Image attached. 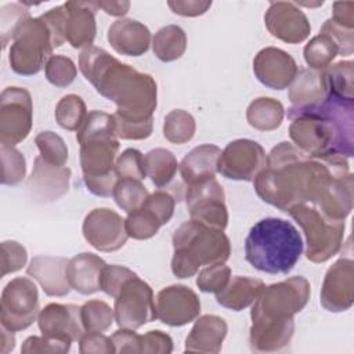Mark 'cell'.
I'll return each instance as SVG.
<instances>
[{
  "label": "cell",
  "instance_id": "6da1fadb",
  "mask_svg": "<svg viewBox=\"0 0 354 354\" xmlns=\"http://www.w3.org/2000/svg\"><path fill=\"white\" fill-rule=\"evenodd\" d=\"M79 68L98 94L116 104L112 118L118 138L145 140L152 134L158 87L151 75L94 46L80 53Z\"/></svg>",
  "mask_w": 354,
  "mask_h": 354
},
{
  "label": "cell",
  "instance_id": "7a4b0ae2",
  "mask_svg": "<svg viewBox=\"0 0 354 354\" xmlns=\"http://www.w3.org/2000/svg\"><path fill=\"white\" fill-rule=\"evenodd\" d=\"M348 173L347 158L342 155L311 158L295 144L282 141L268 153L253 185L263 202L288 213L296 205H313L333 176Z\"/></svg>",
  "mask_w": 354,
  "mask_h": 354
},
{
  "label": "cell",
  "instance_id": "3957f363",
  "mask_svg": "<svg viewBox=\"0 0 354 354\" xmlns=\"http://www.w3.org/2000/svg\"><path fill=\"white\" fill-rule=\"evenodd\" d=\"M289 136L311 158L354 155V101L328 97L310 108L288 109Z\"/></svg>",
  "mask_w": 354,
  "mask_h": 354
},
{
  "label": "cell",
  "instance_id": "277c9868",
  "mask_svg": "<svg viewBox=\"0 0 354 354\" xmlns=\"http://www.w3.org/2000/svg\"><path fill=\"white\" fill-rule=\"evenodd\" d=\"M80 145V166L87 189L97 196H111L116 184L115 162L119 140L112 115L102 111L88 112L76 133Z\"/></svg>",
  "mask_w": 354,
  "mask_h": 354
},
{
  "label": "cell",
  "instance_id": "5b68a950",
  "mask_svg": "<svg viewBox=\"0 0 354 354\" xmlns=\"http://www.w3.org/2000/svg\"><path fill=\"white\" fill-rule=\"evenodd\" d=\"M303 253V241L288 220L267 217L257 221L245 239L246 261L267 274H288Z\"/></svg>",
  "mask_w": 354,
  "mask_h": 354
},
{
  "label": "cell",
  "instance_id": "8992f818",
  "mask_svg": "<svg viewBox=\"0 0 354 354\" xmlns=\"http://www.w3.org/2000/svg\"><path fill=\"white\" fill-rule=\"evenodd\" d=\"M171 271L177 278L194 277L202 266L225 263L231 245L223 230L195 220L183 223L173 234Z\"/></svg>",
  "mask_w": 354,
  "mask_h": 354
},
{
  "label": "cell",
  "instance_id": "52a82bcc",
  "mask_svg": "<svg viewBox=\"0 0 354 354\" xmlns=\"http://www.w3.org/2000/svg\"><path fill=\"white\" fill-rule=\"evenodd\" d=\"M310 293V282L301 275L264 286L253 303L252 324L292 321L306 307Z\"/></svg>",
  "mask_w": 354,
  "mask_h": 354
},
{
  "label": "cell",
  "instance_id": "ba28073f",
  "mask_svg": "<svg viewBox=\"0 0 354 354\" xmlns=\"http://www.w3.org/2000/svg\"><path fill=\"white\" fill-rule=\"evenodd\" d=\"M306 235V257L313 263H325L342 249L344 221L324 216L314 205L300 203L288 212Z\"/></svg>",
  "mask_w": 354,
  "mask_h": 354
},
{
  "label": "cell",
  "instance_id": "9c48e42d",
  "mask_svg": "<svg viewBox=\"0 0 354 354\" xmlns=\"http://www.w3.org/2000/svg\"><path fill=\"white\" fill-rule=\"evenodd\" d=\"M53 50V36L47 24L40 17H30L12 39L8 62L15 73L32 76L46 66Z\"/></svg>",
  "mask_w": 354,
  "mask_h": 354
},
{
  "label": "cell",
  "instance_id": "30bf717a",
  "mask_svg": "<svg viewBox=\"0 0 354 354\" xmlns=\"http://www.w3.org/2000/svg\"><path fill=\"white\" fill-rule=\"evenodd\" d=\"M39 292L33 281L25 277L11 279L1 292L0 321L12 332L29 328L39 317Z\"/></svg>",
  "mask_w": 354,
  "mask_h": 354
},
{
  "label": "cell",
  "instance_id": "8fae6325",
  "mask_svg": "<svg viewBox=\"0 0 354 354\" xmlns=\"http://www.w3.org/2000/svg\"><path fill=\"white\" fill-rule=\"evenodd\" d=\"M113 314L119 328L134 330L156 318L153 292L137 274L129 278L115 296Z\"/></svg>",
  "mask_w": 354,
  "mask_h": 354
},
{
  "label": "cell",
  "instance_id": "7c38bea8",
  "mask_svg": "<svg viewBox=\"0 0 354 354\" xmlns=\"http://www.w3.org/2000/svg\"><path fill=\"white\" fill-rule=\"evenodd\" d=\"M33 104L30 93L24 87H6L0 97V142L17 145L32 129Z\"/></svg>",
  "mask_w": 354,
  "mask_h": 354
},
{
  "label": "cell",
  "instance_id": "4fadbf2b",
  "mask_svg": "<svg viewBox=\"0 0 354 354\" xmlns=\"http://www.w3.org/2000/svg\"><path fill=\"white\" fill-rule=\"evenodd\" d=\"M185 203L192 220L217 230H225L228 224L225 195L216 177L187 185Z\"/></svg>",
  "mask_w": 354,
  "mask_h": 354
},
{
  "label": "cell",
  "instance_id": "5bb4252c",
  "mask_svg": "<svg viewBox=\"0 0 354 354\" xmlns=\"http://www.w3.org/2000/svg\"><path fill=\"white\" fill-rule=\"evenodd\" d=\"M267 162L264 148L248 138L234 140L227 144L218 158L217 173L228 180L253 181Z\"/></svg>",
  "mask_w": 354,
  "mask_h": 354
},
{
  "label": "cell",
  "instance_id": "9a60e30c",
  "mask_svg": "<svg viewBox=\"0 0 354 354\" xmlns=\"http://www.w3.org/2000/svg\"><path fill=\"white\" fill-rule=\"evenodd\" d=\"M84 239L100 252H116L127 242L124 218L108 207L93 209L83 221Z\"/></svg>",
  "mask_w": 354,
  "mask_h": 354
},
{
  "label": "cell",
  "instance_id": "2e32d148",
  "mask_svg": "<svg viewBox=\"0 0 354 354\" xmlns=\"http://www.w3.org/2000/svg\"><path fill=\"white\" fill-rule=\"evenodd\" d=\"M156 318L170 326H184L201 314L198 295L185 285H170L156 296Z\"/></svg>",
  "mask_w": 354,
  "mask_h": 354
},
{
  "label": "cell",
  "instance_id": "e0dca14e",
  "mask_svg": "<svg viewBox=\"0 0 354 354\" xmlns=\"http://www.w3.org/2000/svg\"><path fill=\"white\" fill-rule=\"evenodd\" d=\"M264 24L274 37L289 44L304 41L311 32L306 14L292 1H271Z\"/></svg>",
  "mask_w": 354,
  "mask_h": 354
},
{
  "label": "cell",
  "instance_id": "ac0fdd59",
  "mask_svg": "<svg viewBox=\"0 0 354 354\" xmlns=\"http://www.w3.org/2000/svg\"><path fill=\"white\" fill-rule=\"evenodd\" d=\"M354 303V261L351 257H340L326 271L321 304L330 313L348 310Z\"/></svg>",
  "mask_w": 354,
  "mask_h": 354
},
{
  "label": "cell",
  "instance_id": "d6986e66",
  "mask_svg": "<svg viewBox=\"0 0 354 354\" xmlns=\"http://www.w3.org/2000/svg\"><path fill=\"white\" fill-rule=\"evenodd\" d=\"M37 325L44 337L72 343L86 332L82 324L80 307L75 304L50 303L37 317Z\"/></svg>",
  "mask_w": 354,
  "mask_h": 354
},
{
  "label": "cell",
  "instance_id": "ffe728a7",
  "mask_svg": "<svg viewBox=\"0 0 354 354\" xmlns=\"http://www.w3.org/2000/svg\"><path fill=\"white\" fill-rule=\"evenodd\" d=\"M253 72L257 80L272 90H283L293 82L299 72L290 54L277 47L260 50L253 59Z\"/></svg>",
  "mask_w": 354,
  "mask_h": 354
},
{
  "label": "cell",
  "instance_id": "44dd1931",
  "mask_svg": "<svg viewBox=\"0 0 354 354\" xmlns=\"http://www.w3.org/2000/svg\"><path fill=\"white\" fill-rule=\"evenodd\" d=\"M71 169L47 163L40 155L35 159L33 170L28 178V192L37 203H50L62 198L69 189Z\"/></svg>",
  "mask_w": 354,
  "mask_h": 354
},
{
  "label": "cell",
  "instance_id": "7402d4cb",
  "mask_svg": "<svg viewBox=\"0 0 354 354\" xmlns=\"http://www.w3.org/2000/svg\"><path fill=\"white\" fill-rule=\"evenodd\" d=\"M353 199L354 177L348 173L332 177L324 185L313 205L328 218L344 221L353 209Z\"/></svg>",
  "mask_w": 354,
  "mask_h": 354
},
{
  "label": "cell",
  "instance_id": "603a6c76",
  "mask_svg": "<svg viewBox=\"0 0 354 354\" xmlns=\"http://www.w3.org/2000/svg\"><path fill=\"white\" fill-rule=\"evenodd\" d=\"M64 6L66 10V41L73 48L91 47L97 33V1H66Z\"/></svg>",
  "mask_w": 354,
  "mask_h": 354
},
{
  "label": "cell",
  "instance_id": "cb8c5ba5",
  "mask_svg": "<svg viewBox=\"0 0 354 354\" xmlns=\"http://www.w3.org/2000/svg\"><path fill=\"white\" fill-rule=\"evenodd\" d=\"M68 261L65 257L35 256L26 268V274L40 283L47 296L62 297L72 289L66 278Z\"/></svg>",
  "mask_w": 354,
  "mask_h": 354
},
{
  "label": "cell",
  "instance_id": "d4e9b609",
  "mask_svg": "<svg viewBox=\"0 0 354 354\" xmlns=\"http://www.w3.org/2000/svg\"><path fill=\"white\" fill-rule=\"evenodd\" d=\"M152 36L149 29L131 18L115 21L108 29V41L122 55L140 57L149 50Z\"/></svg>",
  "mask_w": 354,
  "mask_h": 354
},
{
  "label": "cell",
  "instance_id": "484cf974",
  "mask_svg": "<svg viewBox=\"0 0 354 354\" xmlns=\"http://www.w3.org/2000/svg\"><path fill=\"white\" fill-rule=\"evenodd\" d=\"M227 322L218 317L206 314L199 317L185 339V351L191 353H220L227 336Z\"/></svg>",
  "mask_w": 354,
  "mask_h": 354
},
{
  "label": "cell",
  "instance_id": "4316f807",
  "mask_svg": "<svg viewBox=\"0 0 354 354\" xmlns=\"http://www.w3.org/2000/svg\"><path fill=\"white\" fill-rule=\"evenodd\" d=\"M106 263L94 253H80L69 259L66 264V278L71 288L80 295H93L100 288V279Z\"/></svg>",
  "mask_w": 354,
  "mask_h": 354
},
{
  "label": "cell",
  "instance_id": "83f0119b",
  "mask_svg": "<svg viewBox=\"0 0 354 354\" xmlns=\"http://www.w3.org/2000/svg\"><path fill=\"white\" fill-rule=\"evenodd\" d=\"M328 97L324 71L310 68L300 69L290 83V109H304L322 102Z\"/></svg>",
  "mask_w": 354,
  "mask_h": 354
},
{
  "label": "cell",
  "instance_id": "f1b7e54d",
  "mask_svg": "<svg viewBox=\"0 0 354 354\" xmlns=\"http://www.w3.org/2000/svg\"><path fill=\"white\" fill-rule=\"evenodd\" d=\"M221 149L213 144H202L191 149L178 165L185 185L214 177Z\"/></svg>",
  "mask_w": 354,
  "mask_h": 354
},
{
  "label": "cell",
  "instance_id": "f546056e",
  "mask_svg": "<svg viewBox=\"0 0 354 354\" xmlns=\"http://www.w3.org/2000/svg\"><path fill=\"white\" fill-rule=\"evenodd\" d=\"M264 286V282L259 278L236 275L228 281L224 289L216 293V300L228 310L242 311L254 303Z\"/></svg>",
  "mask_w": 354,
  "mask_h": 354
},
{
  "label": "cell",
  "instance_id": "4dcf8cb0",
  "mask_svg": "<svg viewBox=\"0 0 354 354\" xmlns=\"http://www.w3.org/2000/svg\"><path fill=\"white\" fill-rule=\"evenodd\" d=\"M285 115L283 105L270 97H260L252 101L246 111L248 123L260 131H272L282 123Z\"/></svg>",
  "mask_w": 354,
  "mask_h": 354
},
{
  "label": "cell",
  "instance_id": "1f68e13d",
  "mask_svg": "<svg viewBox=\"0 0 354 354\" xmlns=\"http://www.w3.org/2000/svg\"><path fill=\"white\" fill-rule=\"evenodd\" d=\"M152 50L162 62H171L183 57L187 50V35L178 25L160 28L152 39Z\"/></svg>",
  "mask_w": 354,
  "mask_h": 354
},
{
  "label": "cell",
  "instance_id": "d6a6232c",
  "mask_svg": "<svg viewBox=\"0 0 354 354\" xmlns=\"http://www.w3.org/2000/svg\"><path fill=\"white\" fill-rule=\"evenodd\" d=\"M144 167L147 177L158 188L166 187L176 176L178 162L174 153L166 148H155L144 155Z\"/></svg>",
  "mask_w": 354,
  "mask_h": 354
},
{
  "label": "cell",
  "instance_id": "836d02e7",
  "mask_svg": "<svg viewBox=\"0 0 354 354\" xmlns=\"http://www.w3.org/2000/svg\"><path fill=\"white\" fill-rule=\"evenodd\" d=\"M353 61H339L324 69L328 93L344 101H354Z\"/></svg>",
  "mask_w": 354,
  "mask_h": 354
},
{
  "label": "cell",
  "instance_id": "e575fe53",
  "mask_svg": "<svg viewBox=\"0 0 354 354\" xmlns=\"http://www.w3.org/2000/svg\"><path fill=\"white\" fill-rule=\"evenodd\" d=\"M163 225L159 216L142 203L141 207L127 214L124 220V228L130 238L133 239H149L158 234L159 228Z\"/></svg>",
  "mask_w": 354,
  "mask_h": 354
},
{
  "label": "cell",
  "instance_id": "d590c367",
  "mask_svg": "<svg viewBox=\"0 0 354 354\" xmlns=\"http://www.w3.org/2000/svg\"><path fill=\"white\" fill-rule=\"evenodd\" d=\"M303 54L310 69L324 71L339 55V48L328 35L319 33L306 44Z\"/></svg>",
  "mask_w": 354,
  "mask_h": 354
},
{
  "label": "cell",
  "instance_id": "8d00e7d4",
  "mask_svg": "<svg viewBox=\"0 0 354 354\" xmlns=\"http://www.w3.org/2000/svg\"><path fill=\"white\" fill-rule=\"evenodd\" d=\"M87 115L83 98L76 94L64 95L55 106L57 123L69 131H77L83 126Z\"/></svg>",
  "mask_w": 354,
  "mask_h": 354
},
{
  "label": "cell",
  "instance_id": "74e56055",
  "mask_svg": "<svg viewBox=\"0 0 354 354\" xmlns=\"http://www.w3.org/2000/svg\"><path fill=\"white\" fill-rule=\"evenodd\" d=\"M196 124L191 113L184 109H173L165 118L163 136L167 141L181 145L192 140Z\"/></svg>",
  "mask_w": 354,
  "mask_h": 354
},
{
  "label": "cell",
  "instance_id": "f35d334b",
  "mask_svg": "<svg viewBox=\"0 0 354 354\" xmlns=\"http://www.w3.org/2000/svg\"><path fill=\"white\" fill-rule=\"evenodd\" d=\"M112 196L116 205L129 214L142 206L145 199L149 196V192L138 180L118 178Z\"/></svg>",
  "mask_w": 354,
  "mask_h": 354
},
{
  "label": "cell",
  "instance_id": "ab89813d",
  "mask_svg": "<svg viewBox=\"0 0 354 354\" xmlns=\"http://www.w3.org/2000/svg\"><path fill=\"white\" fill-rule=\"evenodd\" d=\"M82 324L86 332H105L115 321L113 310L102 300H88L80 307Z\"/></svg>",
  "mask_w": 354,
  "mask_h": 354
},
{
  "label": "cell",
  "instance_id": "60d3db41",
  "mask_svg": "<svg viewBox=\"0 0 354 354\" xmlns=\"http://www.w3.org/2000/svg\"><path fill=\"white\" fill-rule=\"evenodd\" d=\"M30 18L29 10L19 3L6 4L0 8V29H1V47L6 48L8 41L14 39L19 28L26 19Z\"/></svg>",
  "mask_w": 354,
  "mask_h": 354
},
{
  "label": "cell",
  "instance_id": "b9f144b4",
  "mask_svg": "<svg viewBox=\"0 0 354 354\" xmlns=\"http://www.w3.org/2000/svg\"><path fill=\"white\" fill-rule=\"evenodd\" d=\"M35 144L40 156L50 165L65 166L68 160V147L65 141L54 131H41L36 136Z\"/></svg>",
  "mask_w": 354,
  "mask_h": 354
},
{
  "label": "cell",
  "instance_id": "7bdbcfd3",
  "mask_svg": "<svg viewBox=\"0 0 354 354\" xmlns=\"http://www.w3.org/2000/svg\"><path fill=\"white\" fill-rule=\"evenodd\" d=\"M1 183L4 185L19 184L26 173V163L24 155L14 147L1 144Z\"/></svg>",
  "mask_w": 354,
  "mask_h": 354
},
{
  "label": "cell",
  "instance_id": "ee69618b",
  "mask_svg": "<svg viewBox=\"0 0 354 354\" xmlns=\"http://www.w3.org/2000/svg\"><path fill=\"white\" fill-rule=\"evenodd\" d=\"M46 79L57 87L69 86L77 73L75 62L65 55H51L44 66Z\"/></svg>",
  "mask_w": 354,
  "mask_h": 354
},
{
  "label": "cell",
  "instance_id": "f6af8a7d",
  "mask_svg": "<svg viewBox=\"0 0 354 354\" xmlns=\"http://www.w3.org/2000/svg\"><path fill=\"white\" fill-rule=\"evenodd\" d=\"M115 174L118 178H133L142 181L147 177L144 167V155L134 148L124 149L116 158Z\"/></svg>",
  "mask_w": 354,
  "mask_h": 354
},
{
  "label": "cell",
  "instance_id": "bcb514c9",
  "mask_svg": "<svg viewBox=\"0 0 354 354\" xmlns=\"http://www.w3.org/2000/svg\"><path fill=\"white\" fill-rule=\"evenodd\" d=\"M231 279V268L224 263L210 264L201 270L196 277V286L205 293H218Z\"/></svg>",
  "mask_w": 354,
  "mask_h": 354
},
{
  "label": "cell",
  "instance_id": "7dc6e473",
  "mask_svg": "<svg viewBox=\"0 0 354 354\" xmlns=\"http://www.w3.org/2000/svg\"><path fill=\"white\" fill-rule=\"evenodd\" d=\"M28 260L26 249L17 241L1 242V278L7 274L19 271Z\"/></svg>",
  "mask_w": 354,
  "mask_h": 354
},
{
  "label": "cell",
  "instance_id": "c3c4849f",
  "mask_svg": "<svg viewBox=\"0 0 354 354\" xmlns=\"http://www.w3.org/2000/svg\"><path fill=\"white\" fill-rule=\"evenodd\" d=\"M136 272L131 271L127 267L123 266H118V264H112V266H105L101 274V279H100V288L104 293H106L108 296L113 297L118 295L119 289L122 288V285L131 277H134Z\"/></svg>",
  "mask_w": 354,
  "mask_h": 354
},
{
  "label": "cell",
  "instance_id": "681fc988",
  "mask_svg": "<svg viewBox=\"0 0 354 354\" xmlns=\"http://www.w3.org/2000/svg\"><path fill=\"white\" fill-rule=\"evenodd\" d=\"M319 33L328 35L337 46L340 55H351L354 51V29H347L330 18L324 22Z\"/></svg>",
  "mask_w": 354,
  "mask_h": 354
},
{
  "label": "cell",
  "instance_id": "f907efd6",
  "mask_svg": "<svg viewBox=\"0 0 354 354\" xmlns=\"http://www.w3.org/2000/svg\"><path fill=\"white\" fill-rule=\"evenodd\" d=\"M40 18L47 24L51 36H53V43L54 48L62 46L66 41L65 37V25H66V10L65 6H57L44 14L40 15Z\"/></svg>",
  "mask_w": 354,
  "mask_h": 354
},
{
  "label": "cell",
  "instance_id": "816d5d0a",
  "mask_svg": "<svg viewBox=\"0 0 354 354\" xmlns=\"http://www.w3.org/2000/svg\"><path fill=\"white\" fill-rule=\"evenodd\" d=\"M72 343L59 342L54 339H48L41 336H29L22 347L21 353H68L71 350Z\"/></svg>",
  "mask_w": 354,
  "mask_h": 354
},
{
  "label": "cell",
  "instance_id": "f5cc1de1",
  "mask_svg": "<svg viewBox=\"0 0 354 354\" xmlns=\"http://www.w3.org/2000/svg\"><path fill=\"white\" fill-rule=\"evenodd\" d=\"M79 351L82 354L90 353H115L113 343L111 337L101 332H84L79 339Z\"/></svg>",
  "mask_w": 354,
  "mask_h": 354
},
{
  "label": "cell",
  "instance_id": "db71d44e",
  "mask_svg": "<svg viewBox=\"0 0 354 354\" xmlns=\"http://www.w3.org/2000/svg\"><path fill=\"white\" fill-rule=\"evenodd\" d=\"M173 351L171 337L162 330H149L141 335V353L169 354Z\"/></svg>",
  "mask_w": 354,
  "mask_h": 354
},
{
  "label": "cell",
  "instance_id": "11a10c76",
  "mask_svg": "<svg viewBox=\"0 0 354 354\" xmlns=\"http://www.w3.org/2000/svg\"><path fill=\"white\" fill-rule=\"evenodd\" d=\"M111 340L115 347V353H141V335L134 329L120 328L112 336Z\"/></svg>",
  "mask_w": 354,
  "mask_h": 354
},
{
  "label": "cell",
  "instance_id": "9f6ffc18",
  "mask_svg": "<svg viewBox=\"0 0 354 354\" xmlns=\"http://www.w3.org/2000/svg\"><path fill=\"white\" fill-rule=\"evenodd\" d=\"M167 6L174 14H178L183 17H198V15L205 14L212 7V1L176 0V1H167Z\"/></svg>",
  "mask_w": 354,
  "mask_h": 354
},
{
  "label": "cell",
  "instance_id": "6f0895ef",
  "mask_svg": "<svg viewBox=\"0 0 354 354\" xmlns=\"http://www.w3.org/2000/svg\"><path fill=\"white\" fill-rule=\"evenodd\" d=\"M330 19L347 29H354V3L353 1L333 3V14Z\"/></svg>",
  "mask_w": 354,
  "mask_h": 354
},
{
  "label": "cell",
  "instance_id": "680465c9",
  "mask_svg": "<svg viewBox=\"0 0 354 354\" xmlns=\"http://www.w3.org/2000/svg\"><path fill=\"white\" fill-rule=\"evenodd\" d=\"M98 8L104 10L108 15L112 17H123L129 12L130 3L129 1H97Z\"/></svg>",
  "mask_w": 354,
  "mask_h": 354
},
{
  "label": "cell",
  "instance_id": "91938a15",
  "mask_svg": "<svg viewBox=\"0 0 354 354\" xmlns=\"http://www.w3.org/2000/svg\"><path fill=\"white\" fill-rule=\"evenodd\" d=\"M14 347H15L14 332L1 325V354H7L12 351Z\"/></svg>",
  "mask_w": 354,
  "mask_h": 354
}]
</instances>
